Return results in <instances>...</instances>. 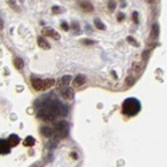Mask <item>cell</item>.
<instances>
[{"instance_id": "6da1fadb", "label": "cell", "mask_w": 167, "mask_h": 167, "mask_svg": "<svg viewBox=\"0 0 167 167\" xmlns=\"http://www.w3.org/2000/svg\"><path fill=\"white\" fill-rule=\"evenodd\" d=\"M141 111V103L135 98H128L122 104V112L127 116H135Z\"/></svg>"}, {"instance_id": "7a4b0ae2", "label": "cell", "mask_w": 167, "mask_h": 167, "mask_svg": "<svg viewBox=\"0 0 167 167\" xmlns=\"http://www.w3.org/2000/svg\"><path fill=\"white\" fill-rule=\"evenodd\" d=\"M55 134L57 135V138H66L68 134V123L62 120V122H57L55 124Z\"/></svg>"}, {"instance_id": "3957f363", "label": "cell", "mask_w": 167, "mask_h": 167, "mask_svg": "<svg viewBox=\"0 0 167 167\" xmlns=\"http://www.w3.org/2000/svg\"><path fill=\"white\" fill-rule=\"evenodd\" d=\"M38 116H39L42 120H44V122H52V120H55V118H56V114L52 111L51 107H48V108H44V110L39 111V112H38Z\"/></svg>"}, {"instance_id": "277c9868", "label": "cell", "mask_w": 167, "mask_h": 167, "mask_svg": "<svg viewBox=\"0 0 167 167\" xmlns=\"http://www.w3.org/2000/svg\"><path fill=\"white\" fill-rule=\"evenodd\" d=\"M31 84L32 88L36 90V91H44V80L39 79V78H35V76H31Z\"/></svg>"}, {"instance_id": "5b68a950", "label": "cell", "mask_w": 167, "mask_h": 167, "mask_svg": "<svg viewBox=\"0 0 167 167\" xmlns=\"http://www.w3.org/2000/svg\"><path fill=\"white\" fill-rule=\"evenodd\" d=\"M11 151V146H9L8 141L0 139V155H7Z\"/></svg>"}, {"instance_id": "8992f818", "label": "cell", "mask_w": 167, "mask_h": 167, "mask_svg": "<svg viewBox=\"0 0 167 167\" xmlns=\"http://www.w3.org/2000/svg\"><path fill=\"white\" fill-rule=\"evenodd\" d=\"M60 91V94H62V96L64 98V99H67V100H71L72 98H74V90L72 88H70L68 86L67 87H64V88H62V90H59Z\"/></svg>"}, {"instance_id": "52a82bcc", "label": "cell", "mask_w": 167, "mask_h": 167, "mask_svg": "<svg viewBox=\"0 0 167 167\" xmlns=\"http://www.w3.org/2000/svg\"><path fill=\"white\" fill-rule=\"evenodd\" d=\"M71 79H72V78H71L70 75H66V76H63L62 79L59 80V83H57V87H59V90H62V88L67 87V86L70 84Z\"/></svg>"}, {"instance_id": "ba28073f", "label": "cell", "mask_w": 167, "mask_h": 167, "mask_svg": "<svg viewBox=\"0 0 167 167\" xmlns=\"http://www.w3.org/2000/svg\"><path fill=\"white\" fill-rule=\"evenodd\" d=\"M8 143L11 147H15V146H18L19 143H20V138H19L18 135H15V134H13V135H9Z\"/></svg>"}, {"instance_id": "9c48e42d", "label": "cell", "mask_w": 167, "mask_h": 167, "mask_svg": "<svg viewBox=\"0 0 167 167\" xmlns=\"http://www.w3.org/2000/svg\"><path fill=\"white\" fill-rule=\"evenodd\" d=\"M43 35L51 36L52 39H59V38H60V35H59L56 31H53V30H50V28H47V30H43Z\"/></svg>"}, {"instance_id": "30bf717a", "label": "cell", "mask_w": 167, "mask_h": 167, "mask_svg": "<svg viewBox=\"0 0 167 167\" xmlns=\"http://www.w3.org/2000/svg\"><path fill=\"white\" fill-rule=\"evenodd\" d=\"M80 8L83 9L84 12H92L94 11V7L91 3H87V1H82L80 3Z\"/></svg>"}, {"instance_id": "8fae6325", "label": "cell", "mask_w": 167, "mask_h": 167, "mask_svg": "<svg viewBox=\"0 0 167 167\" xmlns=\"http://www.w3.org/2000/svg\"><path fill=\"white\" fill-rule=\"evenodd\" d=\"M38 44L42 50H50V43L44 38H38Z\"/></svg>"}, {"instance_id": "7c38bea8", "label": "cell", "mask_w": 167, "mask_h": 167, "mask_svg": "<svg viewBox=\"0 0 167 167\" xmlns=\"http://www.w3.org/2000/svg\"><path fill=\"white\" fill-rule=\"evenodd\" d=\"M84 82H86V76H84V75H82V74L78 75V76L74 79V84L76 86V87H80L82 84H84Z\"/></svg>"}, {"instance_id": "4fadbf2b", "label": "cell", "mask_w": 167, "mask_h": 167, "mask_svg": "<svg viewBox=\"0 0 167 167\" xmlns=\"http://www.w3.org/2000/svg\"><path fill=\"white\" fill-rule=\"evenodd\" d=\"M13 66H15V68H18V70H23L24 62H23L22 57H15V59H13Z\"/></svg>"}, {"instance_id": "5bb4252c", "label": "cell", "mask_w": 167, "mask_h": 167, "mask_svg": "<svg viewBox=\"0 0 167 167\" xmlns=\"http://www.w3.org/2000/svg\"><path fill=\"white\" fill-rule=\"evenodd\" d=\"M150 36H151V39H156V38L159 36V26L158 24H154V26H152Z\"/></svg>"}, {"instance_id": "9a60e30c", "label": "cell", "mask_w": 167, "mask_h": 167, "mask_svg": "<svg viewBox=\"0 0 167 167\" xmlns=\"http://www.w3.org/2000/svg\"><path fill=\"white\" fill-rule=\"evenodd\" d=\"M35 143H36L35 138H32V136H27L26 139H24V142H23V145L26 146V147H32Z\"/></svg>"}, {"instance_id": "2e32d148", "label": "cell", "mask_w": 167, "mask_h": 167, "mask_svg": "<svg viewBox=\"0 0 167 167\" xmlns=\"http://www.w3.org/2000/svg\"><path fill=\"white\" fill-rule=\"evenodd\" d=\"M40 132H42L44 136H47V138H51V136L53 135L52 128H50V127H42L40 128Z\"/></svg>"}, {"instance_id": "e0dca14e", "label": "cell", "mask_w": 167, "mask_h": 167, "mask_svg": "<svg viewBox=\"0 0 167 167\" xmlns=\"http://www.w3.org/2000/svg\"><path fill=\"white\" fill-rule=\"evenodd\" d=\"M53 84H55V80H53V79H46V80H44V88H46V90L51 88Z\"/></svg>"}, {"instance_id": "ac0fdd59", "label": "cell", "mask_w": 167, "mask_h": 167, "mask_svg": "<svg viewBox=\"0 0 167 167\" xmlns=\"http://www.w3.org/2000/svg\"><path fill=\"white\" fill-rule=\"evenodd\" d=\"M8 1V4H9V7L12 9H15L16 12H20V8H19L18 5H16V3H15V0H7Z\"/></svg>"}, {"instance_id": "d6986e66", "label": "cell", "mask_w": 167, "mask_h": 167, "mask_svg": "<svg viewBox=\"0 0 167 167\" xmlns=\"http://www.w3.org/2000/svg\"><path fill=\"white\" fill-rule=\"evenodd\" d=\"M95 26H96V28H99V30H106V26L103 24V23L99 20V19H95Z\"/></svg>"}, {"instance_id": "ffe728a7", "label": "cell", "mask_w": 167, "mask_h": 167, "mask_svg": "<svg viewBox=\"0 0 167 167\" xmlns=\"http://www.w3.org/2000/svg\"><path fill=\"white\" fill-rule=\"evenodd\" d=\"M134 83H135V78H134V76H128L127 80H126V86H127V87H131Z\"/></svg>"}, {"instance_id": "44dd1931", "label": "cell", "mask_w": 167, "mask_h": 167, "mask_svg": "<svg viewBox=\"0 0 167 167\" xmlns=\"http://www.w3.org/2000/svg\"><path fill=\"white\" fill-rule=\"evenodd\" d=\"M127 42H128L130 44H134L135 47H139V43H138V42H136L134 38H131V36H128V38H127Z\"/></svg>"}, {"instance_id": "7402d4cb", "label": "cell", "mask_w": 167, "mask_h": 167, "mask_svg": "<svg viewBox=\"0 0 167 167\" xmlns=\"http://www.w3.org/2000/svg\"><path fill=\"white\" fill-rule=\"evenodd\" d=\"M82 43H83V44H87V46H91V44H95V42H94V40L83 39V40H82Z\"/></svg>"}, {"instance_id": "603a6c76", "label": "cell", "mask_w": 167, "mask_h": 167, "mask_svg": "<svg viewBox=\"0 0 167 167\" xmlns=\"http://www.w3.org/2000/svg\"><path fill=\"white\" fill-rule=\"evenodd\" d=\"M52 12L53 13H59V12H63V9L59 8V7H52Z\"/></svg>"}, {"instance_id": "cb8c5ba5", "label": "cell", "mask_w": 167, "mask_h": 167, "mask_svg": "<svg viewBox=\"0 0 167 167\" xmlns=\"http://www.w3.org/2000/svg\"><path fill=\"white\" fill-rule=\"evenodd\" d=\"M62 28L64 30V31H68V30H70V26H68L66 22H63V23H62Z\"/></svg>"}, {"instance_id": "d4e9b609", "label": "cell", "mask_w": 167, "mask_h": 167, "mask_svg": "<svg viewBox=\"0 0 167 167\" xmlns=\"http://www.w3.org/2000/svg\"><path fill=\"white\" fill-rule=\"evenodd\" d=\"M108 9H110V11H114L115 9V3L114 1H110V4H108Z\"/></svg>"}, {"instance_id": "484cf974", "label": "cell", "mask_w": 167, "mask_h": 167, "mask_svg": "<svg viewBox=\"0 0 167 167\" xmlns=\"http://www.w3.org/2000/svg\"><path fill=\"white\" fill-rule=\"evenodd\" d=\"M122 20H124V13H119L118 15V22H122Z\"/></svg>"}, {"instance_id": "4316f807", "label": "cell", "mask_w": 167, "mask_h": 167, "mask_svg": "<svg viewBox=\"0 0 167 167\" xmlns=\"http://www.w3.org/2000/svg\"><path fill=\"white\" fill-rule=\"evenodd\" d=\"M132 18H134V22L138 23V12H134V13H132Z\"/></svg>"}, {"instance_id": "83f0119b", "label": "cell", "mask_w": 167, "mask_h": 167, "mask_svg": "<svg viewBox=\"0 0 167 167\" xmlns=\"http://www.w3.org/2000/svg\"><path fill=\"white\" fill-rule=\"evenodd\" d=\"M71 156H72L74 159H78V155H76V152H72V155H71Z\"/></svg>"}, {"instance_id": "f1b7e54d", "label": "cell", "mask_w": 167, "mask_h": 167, "mask_svg": "<svg viewBox=\"0 0 167 167\" xmlns=\"http://www.w3.org/2000/svg\"><path fill=\"white\" fill-rule=\"evenodd\" d=\"M0 30H3V22H1V19H0Z\"/></svg>"}, {"instance_id": "f546056e", "label": "cell", "mask_w": 167, "mask_h": 167, "mask_svg": "<svg viewBox=\"0 0 167 167\" xmlns=\"http://www.w3.org/2000/svg\"><path fill=\"white\" fill-rule=\"evenodd\" d=\"M146 1H147V3H151V1H154V0H146Z\"/></svg>"}, {"instance_id": "4dcf8cb0", "label": "cell", "mask_w": 167, "mask_h": 167, "mask_svg": "<svg viewBox=\"0 0 167 167\" xmlns=\"http://www.w3.org/2000/svg\"><path fill=\"white\" fill-rule=\"evenodd\" d=\"M20 1H23V0H20Z\"/></svg>"}]
</instances>
